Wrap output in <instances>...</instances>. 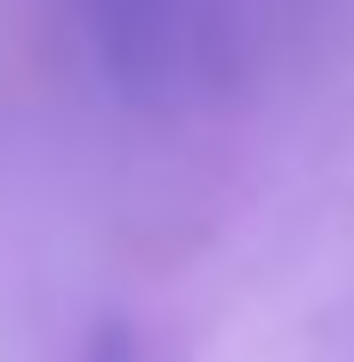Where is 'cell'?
Instances as JSON below:
<instances>
[{
	"label": "cell",
	"instance_id": "cell-1",
	"mask_svg": "<svg viewBox=\"0 0 354 362\" xmlns=\"http://www.w3.org/2000/svg\"><path fill=\"white\" fill-rule=\"evenodd\" d=\"M97 25V49H105V65L129 81V89H161V81L177 73V25L161 0H81Z\"/></svg>",
	"mask_w": 354,
	"mask_h": 362
},
{
	"label": "cell",
	"instance_id": "cell-2",
	"mask_svg": "<svg viewBox=\"0 0 354 362\" xmlns=\"http://www.w3.org/2000/svg\"><path fill=\"white\" fill-rule=\"evenodd\" d=\"M73 362H153V354H145V338H137L129 322H97L89 338H81Z\"/></svg>",
	"mask_w": 354,
	"mask_h": 362
}]
</instances>
